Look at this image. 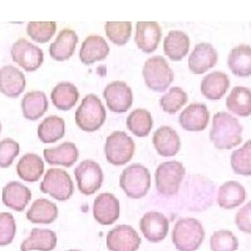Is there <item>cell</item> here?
Instances as JSON below:
<instances>
[{"label": "cell", "mask_w": 251, "mask_h": 251, "mask_svg": "<svg viewBox=\"0 0 251 251\" xmlns=\"http://www.w3.org/2000/svg\"><path fill=\"white\" fill-rule=\"evenodd\" d=\"M109 54V46L100 35H89L84 39L79 50V59L83 64L91 66L96 62L106 59Z\"/></svg>", "instance_id": "7402d4cb"}, {"label": "cell", "mask_w": 251, "mask_h": 251, "mask_svg": "<svg viewBox=\"0 0 251 251\" xmlns=\"http://www.w3.org/2000/svg\"><path fill=\"white\" fill-rule=\"evenodd\" d=\"M227 66L231 73L236 77H250L251 75V47L240 44L231 49L227 57Z\"/></svg>", "instance_id": "484cf974"}, {"label": "cell", "mask_w": 251, "mask_h": 251, "mask_svg": "<svg viewBox=\"0 0 251 251\" xmlns=\"http://www.w3.org/2000/svg\"><path fill=\"white\" fill-rule=\"evenodd\" d=\"M10 55L18 66L26 72H35L44 62L43 50L24 38H20L13 44Z\"/></svg>", "instance_id": "30bf717a"}, {"label": "cell", "mask_w": 251, "mask_h": 251, "mask_svg": "<svg viewBox=\"0 0 251 251\" xmlns=\"http://www.w3.org/2000/svg\"><path fill=\"white\" fill-rule=\"evenodd\" d=\"M107 112L96 94H87L75 112V123L82 131L96 132L104 125Z\"/></svg>", "instance_id": "3957f363"}, {"label": "cell", "mask_w": 251, "mask_h": 251, "mask_svg": "<svg viewBox=\"0 0 251 251\" xmlns=\"http://www.w3.org/2000/svg\"><path fill=\"white\" fill-rule=\"evenodd\" d=\"M104 31L112 43L116 46H125L128 43L132 34L131 22H107Z\"/></svg>", "instance_id": "74e56055"}, {"label": "cell", "mask_w": 251, "mask_h": 251, "mask_svg": "<svg viewBox=\"0 0 251 251\" xmlns=\"http://www.w3.org/2000/svg\"><path fill=\"white\" fill-rule=\"evenodd\" d=\"M126 126L134 136L146 137L151 132L153 120H152L151 113L147 109L138 108L129 113L127 121H126Z\"/></svg>", "instance_id": "e575fe53"}, {"label": "cell", "mask_w": 251, "mask_h": 251, "mask_svg": "<svg viewBox=\"0 0 251 251\" xmlns=\"http://www.w3.org/2000/svg\"><path fill=\"white\" fill-rule=\"evenodd\" d=\"M210 141L217 150H231L243 141V126L226 112H217L212 118Z\"/></svg>", "instance_id": "6da1fadb"}, {"label": "cell", "mask_w": 251, "mask_h": 251, "mask_svg": "<svg viewBox=\"0 0 251 251\" xmlns=\"http://www.w3.org/2000/svg\"><path fill=\"white\" fill-rule=\"evenodd\" d=\"M17 174L23 181L35 182L44 174L43 160L35 153L24 154L17 165Z\"/></svg>", "instance_id": "1f68e13d"}, {"label": "cell", "mask_w": 251, "mask_h": 251, "mask_svg": "<svg viewBox=\"0 0 251 251\" xmlns=\"http://www.w3.org/2000/svg\"><path fill=\"white\" fill-rule=\"evenodd\" d=\"M230 87V79L224 72H212L201 80V93L207 100H221Z\"/></svg>", "instance_id": "4316f807"}, {"label": "cell", "mask_w": 251, "mask_h": 251, "mask_svg": "<svg viewBox=\"0 0 251 251\" xmlns=\"http://www.w3.org/2000/svg\"><path fill=\"white\" fill-rule=\"evenodd\" d=\"M169 220L161 212L150 211L142 216L140 228L150 243H161L169 234Z\"/></svg>", "instance_id": "5bb4252c"}, {"label": "cell", "mask_w": 251, "mask_h": 251, "mask_svg": "<svg viewBox=\"0 0 251 251\" xmlns=\"http://www.w3.org/2000/svg\"><path fill=\"white\" fill-rule=\"evenodd\" d=\"M68 251H80V250H68Z\"/></svg>", "instance_id": "f6af8a7d"}, {"label": "cell", "mask_w": 251, "mask_h": 251, "mask_svg": "<svg viewBox=\"0 0 251 251\" xmlns=\"http://www.w3.org/2000/svg\"><path fill=\"white\" fill-rule=\"evenodd\" d=\"M57 30L54 22H30L26 25V34L37 43H47L53 38Z\"/></svg>", "instance_id": "f35d334b"}, {"label": "cell", "mask_w": 251, "mask_h": 251, "mask_svg": "<svg viewBox=\"0 0 251 251\" xmlns=\"http://www.w3.org/2000/svg\"><path fill=\"white\" fill-rule=\"evenodd\" d=\"M142 75L146 86L153 92L167 91L174 82V71L169 66L167 60L161 55H154L146 60L142 69Z\"/></svg>", "instance_id": "277c9868"}, {"label": "cell", "mask_w": 251, "mask_h": 251, "mask_svg": "<svg viewBox=\"0 0 251 251\" xmlns=\"http://www.w3.org/2000/svg\"><path fill=\"white\" fill-rule=\"evenodd\" d=\"M58 214H59V211H58V207L54 202H51L47 199H38L26 211V219L31 224L49 225L57 220Z\"/></svg>", "instance_id": "f1b7e54d"}, {"label": "cell", "mask_w": 251, "mask_h": 251, "mask_svg": "<svg viewBox=\"0 0 251 251\" xmlns=\"http://www.w3.org/2000/svg\"><path fill=\"white\" fill-rule=\"evenodd\" d=\"M48 108V100L46 93L42 91L28 92L22 100L23 116L29 121H37L43 117Z\"/></svg>", "instance_id": "f546056e"}, {"label": "cell", "mask_w": 251, "mask_h": 251, "mask_svg": "<svg viewBox=\"0 0 251 251\" xmlns=\"http://www.w3.org/2000/svg\"><path fill=\"white\" fill-rule=\"evenodd\" d=\"M93 216L103 226L116 223L120 217V201L117 197L108 192L98 195L93 203Z\"/></svg>", "instance_id": "4fadbf2b"}, {"label": "cell", "mask_w": 251, "mask_h": 251, "mask_svg": "<svg viewBox=\"0 0 251 251\" xmlns=\"http://www.w3.org/2000/svg\"><path fill=\"white\" fill-rule=\"evenodd\" d=\"M17 234V224L10 212L0 214V246H8L13 243Z\"/></svg>", "instance_id": "60d3db41"}, {"label": "cell", "mask_w": 251, "mask_h": 251, "mask_svg": "<svg viewBox=\"0 0 251 251\" xmlns=\"http://www.w3.org/2000/svg\"><path fill=\"white\" fill-rule=\"evenodd\" d=\"M210 121V112L205 103H192L180 114L178 122L188 132H201L206 129Z\"/></svg>", "instance_id": "e0dca14e"}, {"label": "cell", "mask_w": 251, "mask_h": 251, "mask_svg": "<svg viewBox=\"0 0 251 251\" xmlns=\"http://www.w3.org/2000/svg\"><path fill=\"white\" fill-rule=\"evenodd\" d=\"M43 154L44 160L48 165L63 166V167H72L79 157L77 146L72 142H64L57 147L46 149Z\"/></svg>", "instance_id": "603a6c76"}, {"label": "cell", "mask_w": 251, "mask_h": 251, "mask_svg": "<svg viewBox=\"0 0 251 251\" xmlns=\"http://www.w3.org/2000/svg\"><path fill=\"white\" fill-rule=\"evenodd\" d=\"M66 122L62 117L49 116L38 126V138L43 143H54L64 137Z\"/></svg>", "instance_id": "836d02e7"}, {"label": "cell", "mask_w": 251, "mask_h": 251, "mask_svg": "<svg viewBox=\"0 0 251 251\" xmlns=\"http://www.w3.org/2000/svg\"><path fill=\"white\" fill-rule=\"evenodd\" d=\"M190 38L185 31L171 30L163 40V51L174 62H180L187 55Z\"/></svg>", "instance_id": "d4e9b609"}, {"label": "cell", "mask_w": 251, "mask_h": 251, "mask_svg": "<svg viewBox=\"0 0 251 251\" xmlns=\"http://www.w3.org/2000/svg\"><path fill=\"white\" fill-rule=\"evenodd\" d=\"M210 248L212 251H236L239 249V240L228 230H219L212 234Z\"/></svg>", "instance_id": "ab89813d"}, {"label": "cell", "mask_w": 251, "mask_h": 251, "mask_svg": "<svg viewBox=\"0 0 251 251\" xmlns=\"http://www.w3.org/2000/svg\"><path fill=\"white\" fill-rule=\"evenodd\" d=\"M107 248L109 251H137L141 237L132 226H116L107 234Z\"/></svg>", "instance_id": "7c38bea8"}, {"label": "cell", "mask_w": 251, "mask_h": 251, "mask_svg": "<svg viewBox=\"0 0 251 251\" xmlns=\"http://www.w3.org/2000/svg\"><path fill=\"white\" fill-rule=\"evenodd\" d=\"M185 175V167L178 161H169V162L161 163L154 172L156 190L162 196H175L180 190Z\"/></svg>", "instance_id": "8992f818"}, {"label": "cell", "mask_w": 251, "mask_h": 251, "mask_svg": "<svg viewBox=\"0 0 251 251\" xmlns=\"http://www.w3.org/2000/svg\"><path fill=\"white\" fill-rule=\"evenodd\" d=\"M232 171L240 176H251V140L235 150L230 158Z\"/></svg>", "instance_id": "d590c367"}, {"label": "cell", "mask_w": 251, "mask_h": 251, "mask_svg": "<svg viewBox=\"0 0 251 251\" xmlns=\"http://www.w3.org/2000/svg\"><path fill=\"white\" fill-rule=\"evenodd\" d=\"M51 102L60 111H69L77 104L79 92L73 83L60 82L50 93Z\"/></svg>", "instance_id": "4dcf8cb0"}, {"label": "cell", "mask_w": 251, "mask_h": 251, "mask_svg": "<svg viewBox=\"0 0 251 251\" xmlns=\"http://www.w3.org/2000/svg\"><path fill=\"white\" fill-rule=\"evenodd\" d=\"M250 29H251V24H250Z\"/></svg>", "instance_id": "bcb514c9"}, {"label": "cell", "mask_w": 251, "mask_h": 251, "mask_svg": "<svg viewBox=\"0 0 251 251\" xmlns=\"http://www.w3.org/2000/svg\"><path fill=\"white\" fill-rule=\"evenodd\" d=\"M26 86L23 72L13 66L0 68V92L9 98H17L23 93Z\"/></svg>", "instance_id": "ac0fdd59"}, {"label": "cell", "mask_w": 251, "mask_h": 251, "mask_svg": "<svg viewBox=\"0 0 251 251\" xmlns=\"http://www.w3.org/2000/svg\"><path fill=\"white\" fill-rule=\"evenodd\" d=\"M103 97L109 111L114 113H125L132 107L133 94L131 87L122 80H114L107 84Z\"/></svg>", "instance_id": "8fae6325"}, {"label": "cell", "mask_w": 251, "mask_h": 251, "mask_svg": "<svg viewBox=\"0 0 251 251\" xmlns=\"http://www.w3.org/2000/svg\"><path fill=\"white\" fill-rule=\"evenodd\" d=\"M235 224L240 231L251 234V202H248L237 211Z\"/></svg>", "instance_id": "7bdbcfd3"}, {"label": "cell", "mask_w": 251, "mask_h": 251, "mask_svg": "<svg viewBox=\"0 0 251 251\" xmlns=\"http://www.w3.org/2000/svg\"><path fill=\"white\" fill-rule=\"evenodd\" d=\"M246 199V190L237 181H227L220 186L217 194V203L221 208L231 210L244 203Z\"/></svg>", "instance_id": "83f0119b"}, {"label": "cell", "mask_w": 251, "mask_h": 251, "mask_svg": "<svg viewBox=\"0 0 251 251\" xmlns=\"http://www.w3.org/2000/svg\"><path fill=\"white\" fill-rule=\"evenodd\" d=\"M136 145L128 134L123 131H114L104 143V154L111 165L123 166L132 160Z\"/></svg>", "instance_id": "52a82bcc"}, {"label": "cell", "mask_w": 251, "mask_h": 251, "mask_svg": "<svg viewBox=\"0 0 251 251\" xmlns=\"http://www.w3.org/2000/svg\"><path fill=\"white\" fill-rule=\"evenodd\" d=\"M40 191L57 201H67L73 196L75 185L67 171L62 169H49L40 183Z\"/></svg>", "instance_id": "ba28073f"}, {"label": "cell", "mask_w": 251, "mask_h": 251, "mask_svg": "<svg viewBox=\"0 0 251 251\" xmlns=\"http://www.w3.org/2000/svg\"><path fill=\"white\" fill-rule=\"evenodd\" d=\"M1 200L6 207L12 208L17 212H22L30 202L31 191L23 183L10 181L4 186L3 192H1Z\"/></svg>", "instance_id": "44dd1931"}, {"label": "cell", "mask_w": 251, "mask_h": 251, "mask_svg": "<svg viewBox=\"0 0 251 251\" xmlns=\"http://www.w3.org/2000/svg\"><path fill=\"white\" fill-rule=\"evenodd\" d=\"M188 100V96L180 87H172L160 98V106L166 113L176 114Z\"/></svg>", "instance_id": "8d00e7d4"}, {"label": "cell", "mask_w": 251, "mask_h": 251, "mask_svg": "<svg viewBox=\"0 0 251 251\" xmlns=\"http://www.w3.org/2000/svg\"><path fill=\"white\" fill-rule=\"evenodd\" d=\"M219 60L217 50L210 43H199L188 57V69L194 75H203L214 68Z\"/></svg>", "instance_id": "9a60e30c"}, {"label": "cell", "mask_w": 251, "mask_h": 251, "mask_svg": "<svg viewBox=\"0 0 251 251\" xmlns=\"http://www.w3.org/2000/svg\"><path fill=\"white\" fill-rule=\"evenodd\" d=\"M226 107L239 117H249L251 114V89L235 87L226 98Z\"/></svg>", "instance_id": "d6a6232c"}, {"label": "cell", "mask_w": 251, "mask_h": 251, "mask_svg": "<svg viewBox=\"0 0 251 251\" xmlns=\"http://www.w3.org/2000/svg\"><path fill=\"white\" fill-rule=\"evenodd\" d=\"M152 143L157 153L162 157H174L181 149L180 136L170 126H162L153 133Z\"/></svg>", "instance_id": "d6986e66"}, {"label": "cell", "mask_w": 251, "mask_h": 251, "mask_svg": "<svg viewBox=\"0 0 251 251\" xmlns=\"http://www.w3.org/2000/svg\"><path fill=\"white\" fill-rule=\"evenodd\" d=\"M78 35L73 29L66 28L59 31L55 40L49 47V54L57 62H66L75 54Z\"/></svg>", "instance_id": "ffe728a7"}, {"label": "cell", "mask_w": 251, "mask_h": 251, "mask_svg": "<svg viewBox=\"0 0 251 251\" xmlns=\"http://www.w3.org/2000/svg\"><path fill=\"white\" fill-rule=\"evenodd\" d=\"M57 235L49 228H33L20 245V251H53L57 246Z\"/></svg>", "instance_id": "cb8c5ba5"}, {"label": "cell", "mask_w": 251, "mask_h": 251, "mask_svg": "<svg viewBox=\"0 0 251 251\" xmlns=\"http://www.w3.org/2000/svg\"><path fill=\"white\" fill-rule=\"evenodd\" d=\"M0 133H1V122H0Z\"/></svg>", "instance_id": "ee69618b"}, {"label": "cell", "mask_w": 251, "mask_h": 251, "mask_svg": "<svg viewBox=\"0 0 251 251\" xmlns=\"http://www.w3.org/2000/svg\"><path fill=\"white\" fill-rule=\"evenodd\" d=\"M162 38V29L156 22H138L136 25L134 42L137 48L146 54H151L157 49Z\"/></svg>", "instance_id": "2e32d148"}, {"label": "cell", "mask_w": 251, "mask_h": 251, "mask_svg": "<svg viewBox=\"0 0 251 251\" xmlns=\"http://www.w3.org/2000/svg\"><path fill=\"white\" fill-rule=\"evenodd\" d=\"M19 143L13 138H4L3 141H0V167L1 169L10 167L19 154Z\"/></svg>", "instance_id": "b9f144b4"}, {"label": "cell", "mask_w": 251, "mask_h": 251, "mask_svg": "<svg viewBox=\"0 0 251 251\" xmlns=\"http://www.w3.org/2000/svg\"><path fill=\"white\" fill-rule=\"evenodd\" d=\"M205 240L202 224L194 217H183L176 223L172 231V243L178 251H196Z\"/></svg>", "instance_id": "7a4b0ae2"}, {"label": "cell", "mask_w": 251, "mask_h": 251, "mask_svg": "<svg viewBox=\"0 0 251 251\" xmlns=\"http://www.w3.org/2000/svg\"><path fill=\"white\" fill-rule=\"evenodd\" d=\"M120 186L129 199H142L151 187V174L141 163H133L122 171Z\"/></svg>", "instance_id": "5b68a950"}, {"label": "cell", "mask_w": 251, "mask_h": 251, "mask_svg": "<svg viewBox=\"0 0 251 251\" xmlns=\"http://www.w3.org/2000/svg\"><path fill=\"white\" fill-rule=\"evenodd\" d=\"M75 176L80 194L91 196L100 188L103 183V171L93 160H84L75 167Z\"/></svg>", "instance_id": "9c48e42d"}]
</instances>
